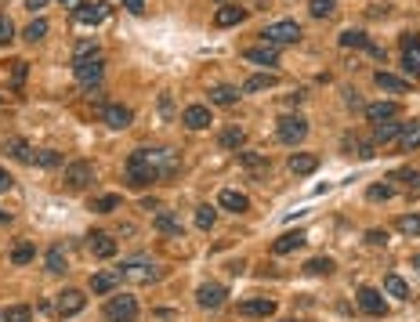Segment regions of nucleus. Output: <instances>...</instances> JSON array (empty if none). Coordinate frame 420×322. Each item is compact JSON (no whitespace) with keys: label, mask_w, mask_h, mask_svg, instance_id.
I'll use <instances>...</instances> for the list:
<instances>
[{"label":"nucleus","mask_w":420,"mask_h":322,"mask_svg":"<svg viewBox=\"0 0 420 322\" xmlns=\"http://www.w3.org/2000/svg\"><path fill=\"white\" fill-rule=\"evenodd\" d=\"M177 171H182V152L171 145H149V149H138L123 163V182L131 188H149Z\"/></svg>","instance_id":"1"},{"label":"nucleus","mask_w":420,"mask_h":322,"mask_svg":"<svg viewBox=\"0 0 420 322\" xmlns=\"http://www.w3.org/2000/svg\"><path fill=\"white\" fill-rule=\"evenodd\" d=\"M120 279L127 282H138V286H145V282H160L163 279V268L156 261H149V257H127V261H120Z\"/></svg>","instance_id":"2"},{"label":"nucleus","mask_w":420,"mask_h":322,"mask_svg":"<svg viewBox=\"0 0 420 322\" xmlns=\"http://www.w3.org/2000/svg\"><path fill=\"white\" fill-rule=\"evenodd\" d=\"M101 312H106L109 322H134L138 312H142V304H138V297H131V293H112Z\"/></svg>","instance_id":"3"},{"label":"nucleus","mask_w":420,"mask_h":322,"mask_svg":"<svg viewBox=\"0 0 420 322\" xmlns=\"http://www.w3.org/2000/svg\"><path fill=\"white\" fill-rule=\"evenodd\" d=\"M275 138L283 141V145H297V141L308 138V120H304V116H283V120L275 123Z\"/></svg>","instance_id":"4"},{"label":"nucleus","mask_w":420,"mask_h":322,"mask_svg":"<svg viewBox=\"0 0 420 322\" xmlns=\"http://www.w3.org/2000/svg\"><path fill=\"white\" fill-rule=\"evenodd\" d=\"M95 185V163H87V160H76L66 166V188L69 192H84V188H91Z\"/></svg>","instance_id":"5"},{"label":"nucleus","mask_w":420,"mask_h":322,"mask_svg":"<svg viewBox=\"0 0 420 322\" xmlns=\"http://www.w3.org/2000/svg\"><path fill=\"white\" fill-rule=\"evenodd\" d=\"M261 36L269 44H297L301 40V25L297 22H272V25H264Z\"/></svg>","instance_id":"6"},{"label":"nucleus","mask_w":420,"mask_h":322,"mask_svg":"<svg viewBox=\"0 0 420 322\" xmlns=\"http://www.w3.org/2000/svg\"><path fill=\"white\" fill-rule=\"evenodd\" d=\"M55 304H58V315H62V319H73V315H80V312H84L87 297H84L80 290H73V286H69V290H62V293H58V301H55Z\"/></svg>","instance_id":"7"},{"label":"nucleus","mask_w":420,"mask_h":322,"mask_svg":"<svg viewBox=\"0 0 420 322\" xmlns=\"http://www.w3.org/2000/svg\"><path fill=\"white\" fill-rule=\"evenodd\" d=\"M228 301V290L221 286V282H203V286L196 290V304L199 308H221Z\"/></svg>","instance_id":"8"},{"label":"nucleus","mask_w":420,"mask_h":322,"mask_svg":"<svg viewBox=\"0 0 420 322\" xmlns=\"http://www.w3.org/2000/svg\"><path fill=\"white\" fill-rule=\"evenodd\" d=\"M355 297H359V304H362V312H366V315H384V312H388L384 293L373 290V286H359V293H355Z\"/></svg>","instance_id":"9"},{"label":"nucleus","mask_w":420,"mask_h":322,"mask_svg":"<svg viewBox=\"0 0 420 322\" xmlns=\"http://www.w3.org/2000/svg\"><path fill=\"white\" fill-rule=\"evenodd\" d=\"M101 116H106V123L112 127V131H123V127H131V120H134V112L127 109V106H120V101L101 106Z\"/></svg>","instance_id":"10"},{"label":"nucleus","mask_w":420,"mask_h":322,"mask_svg":"<svg viewBox=\"0 0 420 322\" xmlns=\"http://www.w3.org/2000/svg\"><path fill=\"white\" fill-rule=\"evenodd\" d=\"M112 15V8L106 4V0H95V4H84L80 11H76V22L80 25H98V22H106Z\"/></svg>","instance_id":"11"},{"label":"nucleus","mask_w":420,"mask_h":322,"mask_svg":"<svg viewBox=\"0 0 420 322\" xmlns=\"http://www.w3.org/2000/svg\"><path fill=\"white\" fill-rule=\"evenodd\" d=\"M4 156H11V160H18V163H29L33 166V160H36V149L29 145V141H25V138H8L4 141Z\"/></svg>","instance_id":"12"},{"label":"nucleus","mask_w":420,"mask_h":322,"mask_svg":"<svg viewBox=\"0 0 420 322\" xmlns=\"http://www.w3.org/2000/svg\"><path fill=\"white\" fill-rule=\"evenodd\" d=\"M101 76H106V62L101 58H91V62H80V66H76V80H80L84 87L101 84Z\"/></svg>","instance_id":"13"},{"label":"nucleus","mask_w":420,"mask_h":322,"mask_svg":"<svg viewBox=\"0 0 420 322\" xmlns=\"http://www.w3.org/2000/svg\"><path fill=\"white\" fill-rule=\"evenodd\" d=\"M373 80H377V87H380L384 95H406V91L413 87L410 80H406V76H395V73H388V69H380Z\"/></svg>","instance_id":"14"},{"label":"nucleus","mask_w":420,"mask_h":322,"mask_svg":"<svg viewBox=\"0 0 420 322\" xmlns=\"http://www.w3.org/2000/svg\"><path fill=\"white\" fill-rule=\"evenodd\" d=\"M182 120H185L188 131H207L210 127V106H185Z\"/></svg>","instance_id":"15"},{"label":"nucleus","mask_w":420,"mask_h":322,"mask_svg":"<svg viewBox=\"0 0 420 322\" xmlns=\"http://www.w3.org/2000/svg\"><path fill=\"white\" fill-rule=\"evenodd\" d=\"M286 163H290V174H297V177H308L319 171V156H312V152H294Z\"/></svg>","instance_id":"16"},{"label":"nucleus","mask_w":420,"mask_h":322,"mask_svg":"<svg viewBox=\"0 0 420 322\" xmlns=\"http://www.w3.org/2000/svg\"><path fill=\"white\" fill-rule=\"evenodd\" d=\"M239 312L250 315V319H269V315H275V301L272 297H250V301L239 304Z\"/></svg>","instance_id":"17"},{"label":"nucleus","mask_w":420,"mask_h":322,"mask_svg":"<svg viewBox=\"0 0 420 322\" xmlns=\"http://www.w3.org/2000/svg\"><path fill=\"white\" fill-rule=\"evenodd\" d=\"M366 116H370L373 127L377 123H391L399 116V106H395V101H370V106H366Z\"/></svg>","instance_id":"18"},{"label":"nucleus","mask_w":420,"mask_h":322,"mask_svg":"<svg viewBox=\"0 0 420 322\" xmlns=\"http://www.w3.org/2000/svg\"><path fill=\"white\" fill-rule=\"evenodd\" d=\"M87 247H91L95 257H116V239H112L109 232H91V236H87Z\"/></svg>","instance_id":"19"},{"label":"nucleus","mask_w":420,"mask_h":322,"mask_svg":"<svg viewBox=\"0 0 420 322\" xmlns=\"http://www.w3.org/2000/svg\"><path fill=\"white\" fill-rule=\"evenodd\" d=\"M218 207L221 210H232V214H243L250 207V199L243 196V192H236V188H221L218 192Z\"/></svg>","instance_id":"20"},{"label":"nucleus","mask_w":420,"mask_h":322,"mask_svg":"<svg viewBox=\"0 0 420 322\" xmlns=\"http://www.w3.org/2000/svg\"><path fill=\"white\" fill-rule=\"evenodd\" d=\"M243 58L247 62H258V66H264V69H275L279 66V51L275 47H247Z\"/></svg>","instance_id":"21"},{"label":"nucleus","mask_w":420,"mask_h":322,"mask_svg":"<svg viewBox=\"0 0 420 322\" xmlns=\"http://www.w3.org/2000/svg\"><path fill=\"white\" fill-rule=\"evenodd\" d=\"M304 247V232H286V236H279L275 243H272V253L275 257H286V253H294V250H301Z\"/></svg>","instance_id":"22"},{"label":"nucleus","mask_w":420,"mask_h":322,"mask_svg":"<svg viewBox=\"0 0 420 322\" xmlns=\"http://www.w3.org/2000/svg\"><path fill=\"white\" fill-rule=\"evenodd\" d=\"M402 69L413 76H420V40H410V36H406V51H402Z\"/></svg>","instance_id":"23"},{"label":"nucleus","mask_w":420,"mask_h":322,"mask_svg":"<svg viewBox=\"0 0 420 322\" xmlns=\"http://www.w3.org/2000/svg\"><path fill=\"white\" fill-rule=\"evenodd\" d=\"M247 18V11L243 8H236V4H221L218 8V15H214V22L221 25V29H232V25H239Z\"/></svg>","instance_id":"24"},{"label":"nucleus","mask_w":420,"mask_h":322,"mask_svg":"<svg viewBox=\"0 0 420 322\" xmlns=\"http://www.w3.org/2000/svg\"><path fill=\"white\" fill-rule=\"evenodd\" d=\"M232 101H239V87H232V84L210 87V106H232Z\"/></svg>","instance_id":"25"},{"label":"nucleus","mask_w":420,"mask_h":322,"mask_svg":"<svg viewBox=\"0 0 420 322\" xmlns=\"http://www.w3.org/2000/svg\"><path fill=\"white\" fill-rule=\"evenodd\" d=\"M395 145H399L402 152H413V149H420V120H413V123H406V127H402V134H399Z\"/></svg>","instance_id":"26"},{"label":"nucleus","mask_w":420,"mask_h":322,"mask_svg":"<svg viewBox=\"0 0 420 322\" xmlns=\"http://www.w3.org/2000/svg\"><path fill=\"white\" fill-rule=\"evenodd\" d=\"M402 134V127L391 120V123H377V131H373V145H395Z\"/></svg>","instance_id":"27"},{"label":"nucleus","mask_w":420,"mask_h":322,"mask_svg":"<svg viewBox=\"0 0 420 322\" xmlns=\"http://www.w3.org/2000/svg\"><path fill=\"white\" fill-rule=\"evenodd\" d=\"M218 141H221V145L225 149H243V141H247V131H243V127H225V131L218 134Z\"/></svg>","instance_id":"28"},{"label":"nucleus","mask_w":420,"mask_h":322,"mask_svg":"<svg viewBox=\"0 0 420 322\" xmlns=\"http://www.w3.org/2000/svg\"><path fill=\"white\" fill-rule=\"evenodd\" d=\"M116 282H120L116 272H95L91 275V290L95 293H112V290H116Z\"/></svg>","instance_id":"29"},{"label":"nucleus","mask_w":420,"mask_h":322,"mask_svg":"<svg viewBox=\"0 0 420 322\" xmlns=\"http://www.w3.org/2000/svg\"><path fill=\"white\" fill-rule=\"evenodd\" d=\"M337 264L330 261V257H312V261H304V275H334Z\"/></svg>","instance_id":"30"},{"label":"nucleus","mask_w":420,"mask_h":322,"mask_svg":"<svg viewBox=\"0 0 420 322\" xmlns=\"http://www.w3.org/2000/svg\"><path fill=\"white\" fill-rule=\"evenodd\" d=\"M91 58H101V51L95 40H80L73 47V66H80V62H91Z\"/></svg>","instance_id":"31"},{"label":"nucleus","mask_w":420,"mask_h":322,"mask_svg":"<svg viewBox=\"0 0 420 322\" xmlns=\"http://www.w3.org/2000/svg\"><path fill=\"white\" fill-rule=\"evenodd\" d=\"M384 290H388L395 301H406V297H410V286H406V279H402V275H395V272L384 275Z\"/></svg>","instance_id":"32"},{"label":"nucleus","mask_w":420,"mask_h":322,"mask_svg":"<svg viewBox=\"0 0 420 322\" xmlns=\"http://www.w3.org/2000/svg\"><path fill=\"white\" fill-rule=\"evenodd\" d=\"M269 87H275V76L261 73V76H250V80L243 84V95H258V91H269Z\"/></svg>","instance_id":"33"},{"label":"nucleus","mask_w":420,"mask_h":322,"mask_svg":"<svg viewBox=\"0 0 420 322\" xmlns=\"http://www.w3.org/2000/svg\"><path fill=\"white\" fill-rule=\"evenodd\" d=\"M44 36H47V22H44V18H33V22L22 29V40H25V44H36V40H44Z\"/></svg>","instance_id":"34"},{"label":"nucleus","mask_w":420,"mask_h":322,"mask_svg":"<svg viewBox=\"0 0 420 322\" xmlns=\"http://www.w3.org/2000/svg\"><path fill=\"white\" fill-rule=\"evenodd\" d=\"M47 272L51 275H66V253H62V247L47 250Z\"/></svg>","instance_id":"35"},{"label":"nucleus","mask_w":420,"mask_h":322,"mask_svg":"<svg viewBox=\"0 0 420 322\" xmlns=\"http://www.w3.org/2000/svg\"><path fill=\"white\" fill-rule=\"evenodd\" d=\"M33 257H36V247H33V243H15V250H11V261H15V264H29L33 261Z\"/></svg>","instance_id":"36"},{"label":"nucleus","mask_w":420,"mask_h":322,"mask_svg":"<svg viewBox=\"0 0 420 322\" xmlns=\"http://www.w3.org/2000/svg\"><path fill=\"white\" fill-rule=\"evenodd\" d=\"M370 44V36H366L362 29H345L341 33V47H366Z\"/></svg>","instance_id":"37"},{"label":"nucleus","mask_w":420,"mask_h":322,"mask_svg":"<svg viewBox=\"0 0 420 322\" xmlns=\"http://www.w3.org/2000/svg\"><path fill=\"white\" fill-rule=\"evenodd\" d=\"M196 225L199 228H214V225H218V210L207 207V203H199V207H196Z\"/></svg>","instance_id":"38"},{"label":"nucleus","mask_w":420,"mask_h":322,"mask_svg":"<svg viewBox=\"0 0 420 322\" xmlns=\"http://www.w3.org/2000/svg\"><path fill=\"white\" fill-rule=\"evenodd\" d=\"M334 8H337V0H312V4H308L312 18H330V15H334Z\"/></svg>","instance_id":"39"},{"label":"nucleus","mask_w":420,"mask_h":322,"mask_svg":"<svg viewBox=\"0 0 420 322\" xmlns=\"http://www.w3.org/2000/svg\"><path fill=\"white\" fill-rule=\"evenodd\" d=\"M29 319H33V312H29V308H25V304H11L0 322H29Z\"/></svg>","instance_id":"40"},{"label":"nucleus","mask_w":420,"mask_h":322,"mask_svg":"<svg viewBox=\"0 0 420 322\" xmlns=\"http://www.w3.org/2000/svg\"><path fill=\"white\" fill-rule=\"evenodd\" d=\"M156 228L163 232V236H177V232H182V225H177L174 214H160V217H156Z\"/></svg>","instance_id":"41"},{"label":"nucleus","mask_w":420,"mask_h":322,"mask_svg":"<svg viewBox=\"0 0 420 322\" xmlns=\"http://www.w3.org/2000/svg\"><path fill=\"white\" fill-rule=\"evenodd\" d=\"M399 232H402V236H420V214L399 217Z\"/></svg>","instance_id":"42"},{"label":"nucleus","mask_w":420,"mask_h":322,"mask_svg":"<svg viewBox=\"0 0 420 322\" xmlns=\"http://www.w3.org/2000/svg\"><path fill=\"white\" fill-rule=\"evenodd\" d=\"M58 163H66L58 156V152H51V149H36V160H33V166H58Z\"/></svg>","instance_id":"43"},{"label":"nucleus","mask_w":420,"mask_h":322,"mask_svg":"<svg viewBox=\"0 0 420 322\" xmlns=\"http://www.w3.org/2000/svg\"><path fill=\"white\" fill-rule=\"evenodd\" d=\"M395 177H399V182H406L410 196H420V171H399Z\"/></svg>","instance_id":"44"},{"label":"nucleus","mask_w":420,"mask_h":322,"mask_svg":"<svg viewBox=\"0 0 420 322\" xmlns=\"http://www.w3.org/2000/svg\"><path fill=\"white\" fill-rule=\"evenodd\" d=\"M395 196V188H391V182H377V185H370V199L373 203H380V199H391Z\"/></svg>","instance_id":"45"},{"label":"nucleus","mask_w":420,"mask_h":322,"mask_svg":"<svg viewBox=\"0 0 420 322\" xmlns=\"http://www.w3.org/2000/svg\"><path fill=\"white\" fill-rule=\"evenodd\" d=\"M120 207V196H101V199H91V210L98 214H109V210H116Z\"/></svg>","instance_id":"46"},{"label":"nucleus","mask_w":420,"mask_h":322,"mask_svg":"<svg viewBox=\"0 0 420 322\" xmlns=\"http://www.w3.org/2000/svg\"><path fill=\"white\" fill-rule=\"evenodd\" d=\"M11 36H15V25H11V18L0 15V44H11Z\"/></svg>","instance_id":"47"},{"label":"nucleus","mask_w":420,"mask_h":322,"mask_svg":"<svg viewBox=\"0 0 420 322\" xmlns=\"http://www.w3.org/2000/svg\"><path fill=\"white\" fill-rule=\"evenodd\" d=\"M239 163H243L247 171H258V166H261L264 160H261V156H254V152H243V156H239Z\"/></svg>","instance_id":"48"},{"label":"nucleus","mask_w":420,"mask_h":322,"mask_svg":"<svg viewBox=\"0 0 420 322\" xmlns=\"http://www.w3.org/2000/svg\"><path fill=\"white\" fill-rule=\"evenodd\" d=\"M123 8L134 11V15H142V11H145V0H123Z\"/></svg>","instance_id":"49"},{"label":"nucleus","mask_w":420,"mask_h":322,"mask_svg":"<svg viewBox=\"0 0 420 322\" xmlns=\"http://www.w3.org/2000/svg\"><path fill=\"white\" fill-rule=\"evenodd\" d=\"M11 185H15V177H11V174L4 171V166H0V192H8Z\"/></svg>","instance_id":"50"},{"label":"nucleus","mask_w":420,"mask_h":322,"mask_svg":"<svg viewBox=\"0 0 420 322\" xmlns=\"http://www.w3.org/2000/svg\"><path fill=\"white\" fill-rule=\"evenodd\" d=\"M58 4H62V8H69V11H73V15H76V11H80V8H84V0H58Z\"/></svg>","instance_id":"51"},{"label":"nucleus","mask_w":420,"mask_h":322,"mask_svg":"<svg viewBox=\"0 0 420 322\" xmlns=\"http://www.w3.org/2000/svg\"><path fill=\"white\" fill-rule=\"evenodd\" d=\"M366 243H388V236H384V232H370V236H366Z\"/></svg>","instance_id":"52"},{"label":"nucleus","mask_w":420,"mask_h":322,"mask_svg":"<svg viewBox=\"0 0 420 322\" xmlns=\"http://www.w3.org/2000/svg\"><path fill=\"white\" fill-rule=\"evenodd\" d=\"M47 4V0H25V8H29V11H40Z\"/></svg>","instance_id":"53"},{"label":"nucleus","mask_w":420,"mask_h":322,"mask_svg":"<svg viewBox=\"0 0 420 322\" xmlns=\"http://www.w3.org/2000/svg\"><path fill=\"white\" fill-rule=\"evenodd\" d=\"M22 80H25V66L18 62V66H15V84H22Z\"/></svg>","instance_id":"54"},{"label":"nucleus","mask_w":420,"mask_h":322,"mask_svg":"<svg viewBox=\"0 0 420 322\" xmlns=\"http://www.w3.org/2000/svg\"><path fill=\"white\" fill-rule=\"evenodd\" d=\"M8 221H11V217H8L4 210H0V225H8Z\"/></svg>","instance_id":"55"},{"label":"nucleus","mask_w":420,"mask_h":322,"mask_svg":"<svg viewBox=\"0 0 420 322\" xmlns=\"http://www.w3.org/2000/svg\"><path fill=\"white\" fill-rule=\"evenodd\" d=\"M413 268H417V272H420V253H417V257H413Z\"/></svg>","instance_id":"56"},{"label":"nucleus","mask_w":420,"mask_h":322,"mask_svg":"<svg viewBox=\"0 0 420 322\" xmlns=\"http://www.w3.org/2000/svg\"><path fill=\"white\" fill-rule=\"evenodd\" d=\"M283 322H294V319H283Z\"/></svg>","instance_id":"57"},{"label":"nucleus","mask_w":420,"mask_h":322,"mask_svg":"<svg viewBox=\"0 0 420 322\" xmlns=\"http://www.w3.org/2000/svg\"><path fill=\"white\" fill-rule=\"evenodd\" d=\"M221 4H225V0H221Z\"/></svg>","instance_id":"58"}]
</instances>
